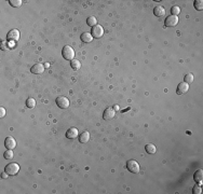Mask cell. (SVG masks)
<instances>
[{
	"mask_svg": "<svg viewBox=\"0 0 203 194\" xmlns=\"http://www.w3.org/2000/svg\"><path fill=\"white\" fill-rule=\"evenodd\" d=\"M62 55L66 61H72L75 57V51L74 48L69 46V45H65L63 50H62Z\"/></svg>",
	"mask_w": 203,
	"mask_h": 194,
	"instance_id": "obj_1",
	"label": "cell"
},
{
	"mask_svg": "<svg viewBox=\"0 0 203 194\" xmlns=\"http://www.w3.org/2000/svg\"><path fill=\"white\" fill-rule=\"evenodd\" d=\"M126 168H128V170L133 173V174H138L139 170H141L139 164L135 160H129L126 162Z\"/></svg>",
	"mask_w": 203,
	"mask_h": 194,
	"instance_id": "obj_2",
	"label": "cell"
},
{
	"mask_svg": "<svg viewBox=\"0 0 203 194\" xmlns=\"http://www.w3.org/2000/svg\"><path fill=\"white\" fill-rule=\"evenodd\" d=\"M6 173L9 176H15L17 173H19V164H16V163H10V164H8L6 166Z\"/></svg>",
	"mask_w": 203,
	"mask_h": 194,
	"instance_id": "obj_3",
	"label": "cell"
},
{
	"mask_svg": "<svg viewBox=\"0 0 203 194\" xmlns=\"http://www.w3.org/2000/svg\"><path fill=\"white\" fill-rule=\"evenodd\" d=\"M55 103L62 109H67L68 107H69V100H68L67 97L65 96H58L56 98V100H55Z\"/></svg>",
	"mask_w": 203,
	"mask_h": 194,
	"instance_id": "obj_4",
	"label": "cell"
},
{
	"mask_svg": "<svg viewBox=\"0 0 203 194\" xmlns=\"http://www.w3.org/2000/svg\"><path fill=\"white\" fill-rule=\"evenodd\" d=\"M19 39V31L17 29H12L8 32L6 35V40L11 42H15Z\"/></svg>",
	"mask_w": 203,
	"mask_h": 194,
	"instance_id": "obj_5",
	"label": "cell"
},
{
	"mask_svg": "<svg viewBox=\"0 0 203 194\" xmlns=\"http://www.w3.org/2000/svg\"><path fill=\"white\" fill-rule=\"evenodd\" d=\"M178 17L175 15H170L165 19V27H175L178 24Z\"/></svg>",
	"mask_w": 203,
	"mask_h": 194,
	"instance_id": "obj_6",
	"label": "cell"
},
{
	"mask_svg": "<svg viewBox=\"0 0 203 194\" xmlns=\"http://www.w3.org/2000/svg\"><path fill=\"white\" fill-rule=\"evenodd\" d=\"M92 36H93V38H95V39H100V38H102L103 37V35H104V29H103V27L102 26H100V25H96V26H94L93 28H92Z\"/></svg>",
	"mask_w": 203,
	"mask_h": 194,
	"instance_id": "obj_7",
	"label": "cell"
},
{
	"mask_svg": "<svg viewBox=\"0 0 203 194\" xmlns=\"http://www.w3.org/2000/svg\"><path fill=\"white\" fill-rule=\"evenodd\" d=\"M115 116H116V111H115L113 108H107V109H105V111L103 113V118L106 121H109V120L113 119Z\"/></svg>",
	"mask_w": 203,
	"mask_h": 194,
	"instance_id": "obj_8",
	"label": "cell"
},
{
	"mask_svg": "<svg viewBox=\"0 0 203 194\" xmlns=\"http://www.w3.org/2000/svg\"><path fill=\"white\" fill-rule=\"evenodd\" d=\"M188 90H189V84L186 83V82H181V83L177 85L176 93H177L178 95H183V94L187 93Z\"/></svg>",
	"mask_w": 203,
	"mask_h": 194,
	"instance_id": "obj_9",
	"label": "cell"
},
{
	"mask_svg": "<svg viewBox=\"0 0 203 194\" xmlns=\"http://www.w3.org/2000/svg\"><path fill=\"white\" fill-rule=\"evenodd\" d=\"M4 146H6V149H10V150L14 149L16 147L15 139L13 138V137H6V140H4Z\"/></svg>",
	"mask_w": 203,
	"mask_h": 194,
	"instance_id": "obj_10",
	"label": "cell"
},
{
	"mask_svg": "<svg viewBox=\"0 0 203 194\" xmlns=\"http://www.w3.org/2000/svg\"><path fill=\"white\" fill-rule=\"evenodd\" d=\"M30 71H32V73H35V74H40V73H42V72L44 71V66H43L42 64H40V63H38V64H35L32 67Z\"/></svg>",
	"mask_w": 203,
	"mask_h": 194,
	"instance_id": "obj_11",
	"label": "cell"
},
{
	"mask_svg": "<svg viewBox=\"0 0 203 194\" xmlns=\"http://www.w3.org/2000/svg\"><path fill=\"white\" fill-rule=\"evenodd\" d=\"M77 136H78V129L76 127H70L67 131V133H66V137L68 139H75L77 138Z\"/></svg>",
	"mask_w": 203,
	"mask_h": 194,
	"instance_id": "obj_12",
	"label": "cell"
},
{
	"mask_svg": "<svg viewBox=\"0 0 203 194\" xmlns=\"http://www.w3.org/2000/svg\"><path fill=\"white\" fill-rule=\"evenodd\" d=\"M194 181L197 182L198 184H202V180H203V171L202 169H198L194 175Z\"/></svg>",
	"mask_w": 203,
	"mask_h": 194,
	"instance_id": "obj_13",
	"label": "cell"
},
{
	"mask_svg": "<svg viewBox=\"0 0 203 194\" xmlns=\"http://www.w3.org/2000/svg\"><path fill=\"white\" fill-rule=\"evenodd\" d=\"M154 14L156 16H158V17H161L165 14V9L162 6H157L154 9Z\"/></svg>",
	"mask_w": 203,
	"mask_h": 194,
	"instance_id": "obj_14",
	"label": "cell"
},
{
	"mask_svg": "<svg viewBox=\"0 0 203 194\" xmlns=\"http://www.w3.org/2000/svg\"><path fill=\"white\" fill-rule=\"evenodd\" d=\"M81 40H82V42H84V43H90V42L93 40V36H92V34H90V32L85 31L81 35Z\"/></svg>",
	"mask_w": 203,
	"mask_h": 194,
	"instance_id": "obj_15",
	"label": "cell"
},
{
	"mask_svg": "<svg viewBox=\"0 0 203 194\" xmlns=\"http://www.w3.org/2000/svg\"><path fill=\"white\" fill-rule=\"evenodd\" d=\"M79 140H80L81 143H87V142L90 140V133L87 132V131H84V132L80 135V137H79Z\"/></svg>",
	"mask_w": 203,
	"mask_h": 194,
	"instance_id": "obj_16",
	"label": "cell"
},
{
	"mask_svg": "<svg viewBox=\"0 0 203 194\" xmlns=\"http://www.w3.org/2000/svg\"><path fill=\"white\" fill-rule=\"evenodd\" d=\"M145 150H146V152H147L148 154H154V153H156V151H157V149H156L155 145H152V143H148V145H146Z\"/></svg>",
	"mask_w": 203,
	"mask_h": 194,
	"instance_id": "obj_17",
	"label": "cell"
},
{
	"mask_svg": "<svg viewBox=\"0 0 203 194\" xmlns=\"http://www.w3.org/2000/svg\"><path fill=\"white\" fill-rule=\"evenodd\" d=\"M70 66L75 71H77L81 68V63L78 61V59H72V61H70Z\"/></svg>",
	"mask_w": 203,
	"mask_h": 194,
	"instance_id": "obj_18",
	"label": "cell"
},
{
	"mask_svg": "<svg viewBox=\"0 0 203 194\" xmlns=\"http://www.w3.org/2000/svg\"><path fill=\"white\" fill-rule=\"evenodd\" d=\"M87 24L90 27H94V26L97 25V19L94 17V16H90V17H88L87 19Z\"/></svg>",
	"mask_w": 203,
	"mask_h": 194,
	"instance_id": "obj_19",
	"label": "cell"
},
{
	"mask_svg": "<svg viewBox=\"0 0 203 194\" xmlns=\"http://www.w3.org/2000/svg\"><path fill=\"white\" fill-rule=\"evenodd\" d=\"M10 6H12L13 8H19V6H22L23 1L22 0H9Z\"/></svg>",
	"mask_w": 203,
	"mask_h": 194,
	"instance_id": "obj_20",
	"label": "cell"
},
{
	"mask_svg": "<svg viewBox=\"0 0 203 194\" xmlns=\"http://www.w3.org/2000/svg\"><path fill=\"white\" fill-rule=\"evenodd\" d=\"M26 106L28 107V108H35V106H36V100L34 99V98H27V100H26Z\"/></svg>",
	"mask_w": 203,
	"mask_h": 194,
	"instance_id": "obj_21",
	"label": "cell"
},
{
	"mask_svg": "<svg viewBox=\"0 0 203 194\" xmlns=\"http://www.w3.org/2000/svg\"><path fill=\"white\" fill-rule=\"evenodd\" d=\"M194 9L198 10V11H201L203 9V1L202 0H196L194 3Z\"/></svg>",
	"mask_w": 203,
	"mask_h": 194,
	"instance_id": "obj_22",
	"label": "cell"
},
{
	"mask_svg": "<svg viewBox=\"0 0 203 194\" xmlns=\"http://www.w3.org/2000/svg\"><path fill=\"white\" fill-rule=\"evenodd\" d=\"M179 12H181V8L177 6H173L171 8V13H172V15H175V16H177L178 14H179Z\"/></svg>",
	"mask_w": 203,
	"mask_h": 194,
	"instance_id": "obj_23",
	"label": "cell"
},
{
	"mask_svg": "<svg viewBox=\"0 0 203 194\" xmlns=\"http://www.w3.org/2000/svg\"><path fill=\"white\" fill-rule=\"evenodd\" d=\"M194 81V74L192 73H187L186 76H185L184 78V82H186V83H191Z\"/></svg>",
	"mask_w": 203,
	"mask_h": 194,
	"instance_id": "obj_24",
	"label": "cell"
},
{
	"mask_svg": "<svg viewBox=\"0 0 203 194\" xmlns=\"http://www.w3.org/2000/svg\"><path fill=\"white\" fill-rule=\"evenodd\" d=\"M192 192H194V194H201L202 190H201L200 184H196L194 187V189H192Z\"/></svg>",
	"mask_w": 203,
	"mask_h": 194,
	"instance_id": "obj_25",
	"label": "cell"
},
{
	"mask_svg": "<svg viewBox=\"0 0 203 194\" xmlns=\"http://www.w3.org/2000/svg\"><path fill=\"white\" fill-rule=\"evenodd\" d=\"M4 158H8V160H10V158H13V151L12 150H6V152H4Z\"/></svg>",
	"mask_w": 203,
	"mask_h": 194,
	"instance_id": "obj_26",
	"label": "cell"
},
{
	"mask_svg": "<svg viewBox=\"0 0 203 194\" xmlns=\"http://www.w3.org/2000/svg\"><path fill=\"white\" fill-rule=\"evenodd\" d=\"M4 116H6V109L3 107H0V116L3 118Z\"/></svg>",
	"mask_w": 203,
	"mask_h": 194,
	"instance_id": "obj_27",
	"label": "cell"
},
{
	"mask_svg": "<svg viewBox=\"0 0 203 194\" xmlns=\"http://www.w3.org/2000/svg\"><path fill=\"white\" fill-rule=\"evenodd\" d=\"M8 176H9V175H8V174L6 173V171H4V173L2 174V176H1V177H2L3 179H6V178H8Z\"/></svg>",
	"mask_w": 203,
	"mask_h": 194,
	"instance_id": "obj_28",
	"label": "cell"
}]
</instances>
